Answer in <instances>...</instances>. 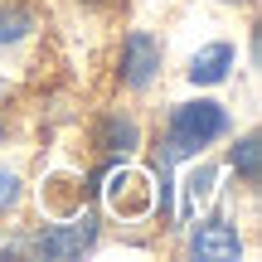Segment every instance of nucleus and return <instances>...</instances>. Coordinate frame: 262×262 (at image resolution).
<instances>
[{
    "label": "nucleus",
    "mask_w": 262,
    "mask_h": 262,
    "mask_svg": "<svg viewBox=\"0 0 262 262\" xmlns=\"http://www.w3.org/2000/svg\"><path fill=\"white\" fill-rule=\"evenodd\" d=\"M228 5H238V0H228Z\"/></svg>",
    "instance_id": "13"
},
{
    "label": "nucleus",
    "mask_w": 262,
    "mask_h": 262,
    "mask_svg": "<svg viewBox=\"0 0 262 262\" xmlns=\"http://www.w3.org/2000/svg\"><path fill=\"white\" fill-rule=\"evenodd\" d=\"M160 219H170V214H175V199H170V160H165V165H160Z\"/></svg>",
    "instance_id": "11"
},
{
    "label": "nucleus",
    "mask_w": 262,
    "mask_h": 262,
    "mask_svg": "<svg viewBox=\"0 0 262 262\" xmlns=\"http://www.w3.org/2000/svg\"><path fill=\"white\" fill-rule=\"evenodd\" d=\"M228 68H233V44H209L199 49L194 58H189V83L194 88H214L228 78Z\"/></svg>",
    "instance_id": "6"
},
{
    "label": "nucleus",
    "mask_w": 262,
    "mask_h": 262,
    "mask_svg": "<svg viewBox=\"0 0 262 262\" xmlns=\"http://www.w3.org/2000/svg\"><path fill=\"white\" fill-rule=\"evenodd\" d=\"M224 131H228V112L219 102H209V97L180 102L175 112H170V126H165V160L199 156V150H204L209 141H219Z\"/></svg>",
    "instance_id": "1"
},
{
    "label": "nucleus",
    "mask_w": 262,
    "mask_h": 262,
    "mask_svg": "<svg viewBox=\"0 0 262 262\" xmlns=\"http://www.w3.org/2000/svg\"><path fill=\"white\" fill-rule=\"evenodd\" d=\"M107 204H112V214H122V219L146 214V209H150L146 175H136V170H117V175L107 180Z\"/></svg>",
    "instance_id": "5"
},
{
    "label": "nucleus",
    "mask_w": 262,
    "mask_h": 262,
    "mask_svg": "<svg viewBox=\"0 0 262 262\" xmlns=\"http://www.w3.org/2000/svg\"><path fill=\"white\" fill-rule=\"evenodd\" d=\"M19 199V180L10 175V170H0V209H10Z\"/></svg>",
    "instance_id": "12"
},
{
    "label": "nucleus",
    "mask_w": 262,
    "mask_h": 262,
    "mask_svg": "<svg viewBox=\"0 0 262 262\" xmlns=\"http://www.w3.org/2000/svg\"><path fill=\"white\" fill-rule=\"evenodd\" d=\"M34 29V15L25 5H0V44H19Z\"/></svg>",
    "instance_id": "9"
},
{
    "label": "nucleus",
    "mask_w": 262,
    "mask_h": 262,
    "mask_svg": "<svg viewBox=\"0 0 262 262\" xmlns=\"http://www.w3.org/2000/svg\"><path fill=\"white\" fill-rule=\"evenodd\" d=\"M141 141V131L131 117H102V131H97V146H107V150H131Z\"/></svg>",
    "instance_id": "7"
},
{
    "label": "nucleus",
    "mask_w": 262,
    "mask_h": 262,
    "mask_svg": "<svg viewBox=\"0 0 262 262\" xmlns=\"http://www.w3.org/2000/svg\"><path fill=\"white\" fill-rule=\"evenodd\" d=\"M0 136H5V126H0Z\"/></svg>",
    "instance_id": "14"
},
{
    "label": "nucleus",
    "mask_w": 262,
    "mask_h": 262,
    "mask_svg": "<svg viewBox=\"0 0 262 262\" xmlns=\"http://www.w3.org/2000/svg\"><path fill=\"white\" fill-rule=\"evenodd\" d=\"M0 93H5V83H0Z\"/></svg>",
    "instance_id": "15"
},
{
    "label": "nucleus",
    "mask_w": 262,
    "mask_h": 262,
    "mask_svg": "<svg viewBox=\"0 0 262 262\" xmlns=\"http://www.w3.org/2000/svg\"><path fill=\"white\" fill-rule=\"evenodd\" d=\"M209 189H214V170L199 165L194 175H189V199H209Z\"/></svg>",
    "instance_id": "10"
},
{
    "label": "nucleus",
    "mask_w": 262,
    "mask_h": 262,
    "mask_svg": "<svg viewBox=\"0 0 262 262\" xmlns=\"http://www.w3.org/2000/svg\"><path fill=\"white\" fill-rule=\"evenodd\" d=\"M93 243H97V224H93V214H83V219H73V224L44 228V233L34 238V253H39V257H49V262H63V257L88 253Z\"/></svg>",
    "instance_id": "2"
},
{
    "label": "nucleus",
    "mask_w": 262,
    "mask_h": 262,
    "mask_svg": "<svg viewBox=\"0 0 262 262\" xmlns=\"http://www.w3.org/2000/svg\"><path fill=\"white\" fill-rule=\"evenodd\" d=\"M156 73H160V44L146 29L126 34V44H122V83L126 88H150Z\"/></svg>",
    "instance_id": "4"
},
{
    "label": "nucleus",
    "mask_w": 262,
    "mask_h": 262,
    "mask_svg": "<svg viewBox=\"0 0 262 262\" xmlns=\"http://www.w3.org/2000/svg\"><path fill=\"white\" fill-rule=\"evenodd\" d=\"M189 253L199 262H238L243 257V238L228 219H204V224L189 233Z\"/></svg>",
    "instance_id": "3"
},
{
    "label": "nucleus",
    "mask_w": 262,
    "mask_h": 262,
    "mask_svg": "<svg viewBox=\"0 0 262 262\" xmlns=\"http://www.w3.org/2000/svg\"><path fill=\"white\" fill-rule=\"evenodd\" d=\"M228 160H233V170L248 180V185H257V180H262V141L253 136V131L233 146V156H228Z\"/></svg>",
    "instance_id": "8"
}]
</instances>
